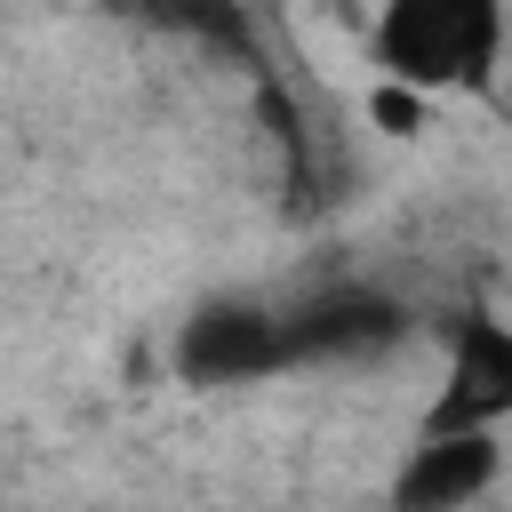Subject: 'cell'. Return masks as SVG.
I'll list each match as a JSON object with an SVG mask.
<instances>
[{"mask_svg":"<svg viewBox=\"0 0 512 512\" xmlns=\"http://www.w3.org/2000/svg\"><path fill=\"white\" fill-rule=\"evenodd\" d=\"M512 40V0H384L368 24V64L376 80L432 96H480L504 72Z\"/></svg>","mask_w":512,"mask_h":512,"instance_id":"cell-1","label":"cell"},{"mask_svg":"<svg viewBox=\"0 0 512 512\" xmlns=\"http://www.w3.org/2000/svg\"><path fill=\"white\" fill-rule=\"evenodd\" d=\"M296 360L288 344V320L264 304V296H200L184 320H176V376L200 384V392H224V384H264Z\"/></svg>","mask_w":512,"mask_h":512,"instance_id":"cell-2","label":"cell"},{"mask_svg":"<svg viewBox=\"0 0 512 512\" xmlns=\"http://www.w3.org/2000/svg\"><path fill=\"white\" fill-rule=\"evenodd\" d=\"M496 480H504V432L416 424V440L384 480V512H472L496 496Z\"/></svg>","mask_w":512,"mask_h":512,"instance_id":"cell-3","label":"cell"},{"mask_svg":"<svg viewBox=\"0 0 512 512\" xmlns=\"http://www.w3.org/2000/svg\"><path fill=\"white\" fill-rule=\"evenodd\" d=\"M424 424H448V432H504L512 424V320L504 312L472 304L448 320L440 392H432Z\"/></svg>","mask_w":512,"mask_h":512,"instance_id":"cell-4","label":"cell"},{"mask_svg":"<svg viewBox=\"0 0 512 512\" xmlns=\"http://www.w3.org/2000/svg\"><path fill=\"white\" fill-rule=\"evenodd\" d=\"M392 328H400L392 304L344 288V296L312 304L304 320H288V344H296V360H312V352H376V344H392Z\"/></svg>","mask_w":512,"mask_h":512,"instance_id":"cell-5","label":"cell"},{"mask_svg":"<svg viewBox=\"0 0 512 512\" xmlns=\"http://www.w3.org/2000/svg\"><path fill=\"white\" fill-rule=\"evenodd\" d=\"M368 120H376L384 136H416V120H424V96H416V88H400V80H376V96H368Z\"/></svg>","mask_w":512,"mask_h":512,"instance_id":"cell-6","label":"cell"}]
</instances>
